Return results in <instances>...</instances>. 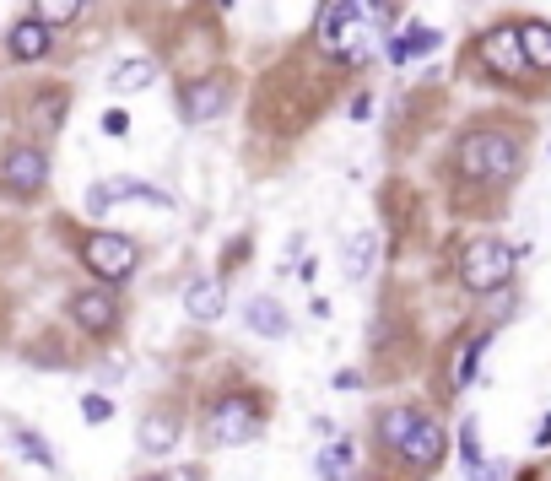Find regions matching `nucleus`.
I'll use <instances>...</instances> for the list:
<instances>
[{"label": "nucleus", "instance_id": "2eb2a0df", "mask_svg": "<svg viewBox=\"0 0 551 481\" xmlns=\"http://www.w3.org/2000/svg\"><path fill=\"white\" fill-rule=\"evenodd\" d=\"M443 44V33L438 28H406V38H389V60H416V55H433V49Z\"/></svg>", "mask_w": 551, "mask_h": 481}, {"label": "nucleus", "instance_id": "c85d7f7f", "mask_svg": "<svg viewBox=\"0 0 551 481\" xmlns=\"http://www.w3.org/2000/svg\"><path fill=\"white\" fill-rule=\"evenodd\" d=\"M217 6H233V0H217Z\"/></svg>", "mask_w": 551, "mask_h": 481}, {"label": "nucleus", "instance_id": "9b49d317", "mask_svg": "<svg viewBox=\"0 0 551 481\" xmlns=\"http://www.w3.org/2000/svg\"><path fill=\"white\" fill-rule=\"evenodd\" d=\"M71 319L87 330V336H103V330H114V319H119L114 292H76V298H71Z\"/></svg>", "mask_w": 551, "mask_h": 481}, {"label": "nucleus", "instance_id": "aec40b11", "mask_svg": "<svg viewBox=\"0 0 551 481\" xmlns=\"http://www.w3.org/2000/svg\"><path fill=\"white\" fill-rule=\"evenodd\" d=\"M82 6H87V0H33V17L49 22V28H65V22L82 17Z\"/></svg>", "mask_w": 551, "mask_h": 481}, {"label": "nucleus", "instance_id": "5701e85b", "mask_svg": "<svg viewBox=\"0 0 551 481\" xmlns=\"http://www.w3.org/2000/svg\"><path fill=\"white\" fill-rule=\"evenodd\" d=\"M416 417H422V411H389V417L379 422V438H384L389 449H400V444H406V433H411V422H416Z\"/></svg>", "mask_w": 551, "mask_h": 481}, {"label": "nucleus", "instance_id": "412c9836", "mask_svg": "<svg viewBox=\"0 0 551 481\" xmlns=\"http://www.w3.org/2000/svg\"><path fill=\"white\" fill-rule=\"evenodd\" d=\"M373 233H357L352 244H346V276H352V282H362V276H368V265H373Z\"/></svg>", "mask_w": 551, "mask_h": 481}, {"label": "nucleus", "instance_id": "393cba45", "mask_svg": "<svg viewBox=\"0 0 551 481\" xmlns=\"http://www.w3.org/2000/svg\"><path fill=\"white\" fill-rule=\"evenodd\" d=\"M460 454H465L470 471H481V465H487V460H481V438H476V422H470V417H465V433H460Z\"/></svg>", "mask_w": 551, "mask_h": 481}, {"label": "nucleus", "instance_id": "cd10ccee", "mask_svg": "<svg viewBox=\"0 0 551 481\" xmlns=\"http://www.w3.org/2000/svg\"><path fill=\"white\" fill-rule=\"evenodd\" d=\"M535 444H541V449H546V444H551V417H546V422H541V427H535Z\"/></svg>", "mask_w": 551, "mask_h": 481}, {"label": "nucleus", "instance_id": "bb28decb", "mask_svg": "<svg viewBox=\"0 0 551 481\" xmlns=\"http://www.w3.org/2000/svg\"><path fill=\"white\" fill-rule=\"evenodd\" d=\"M103 130H109V136H125V130H130V114H125V109H109V114H103Z\"/></svg>", "mask_w": 551, "mask_h": 481}, {"label": "nucleus", "instance_id": "dca6fc26", "mask_svg": "<svg viewBox=\"0 0 551 481\" xmlns=\"http://www.w3.org/2000/svg\"><path fill=\"white\" fill-rule=\"evenodd\" d=\"M173 444H179V422H173L168 411H163V417H146L141 422V449L146 454H168Z\"/></svg>", "mask_w": 551, "mask_h": 481}, {"label": "nucleus", "instance_id": "f3484780", "mask_svg": "<svg viewBox=\"0 0 551 481\" xmlns=\"http://www.w3.org/2000/svg\"><path fill=\"white\" fill-rule=\"evenodd\" d=\"M249 330L254 336H287V314H281L271 298H254L249 303Z\"/></svg>", "mask_w": 551, "mask_h": 481}, {"label": "nucleus", "instance_id": "a211bd4d", "mask_svg": "<svg viewBox=\"0 0 551 481\" xmlns=\"http://www.w3.org/2000/svg\"><path fill=\"white\" fill-rule=\"evenodd\" d=\"M319 476H325V481H346V476H352V444H346V438H335V444L319 449Z\"/></svg>", "mask_w": 551, "mask_h": 481}, {"label": "nucleus", "instance_id": "4be33fe9", "mask_svg": "<svg viewBox=\"0 0 551 481\" xmlns=\"http://www.w3.org/2000/svg\"><path fill=\"white\" fill-rule=\"evenodd\" d=\"M481 352H487V336H476V341H470L460 357H454V373H449V384H454V390L476 384V357H481Z\"/></svg>", "mask_w": 551, "mask_h": 481}, {"label": "nucleus", "instance_id": "6ab92c4d", "mask_svg": "<svg viewBox=\"0 0 551 481\" xmlns=\"http://www.w3.org/2000/svg\"><path fill=\"white\" fill-rule=\"evenodd\" d=\"M109 87H114V92H141V87H152V60H119L114 76H109Z\"/></svg>", "mask_w": 551, "mask_h": 481}, {"label": "nucleus", "instance_id": "6e6552de", "mask_svg": "<svg viewBox=\"0 0 551 481\" xmlns=\"http://www.w3.org/2000/svg\"><path fill=\"white\" fill-rule=\"evenodd\" d=\"M476 60L487 65L492 76H519V71H524V44H519V28H492V33H481Z\"/></svg>", "mask_w": 551, "mask_h": 481}, {"label": "nucleus", "instance_id": "20e7f679", "mask_svg": "<svg viewBox=\"0 0 551 481\" xmlns=\"http://www.w3.org/2000/svg\"><path fill=\"white\" fill-rule=\"evenodd\" d=\"M206 438L222 444V449L260 438V411H254V400L249 395H222L217 406H211V417H206Z\"/></svg>", "mask_w": 551, "mask_h": 481}, {"label": "nucleus", "instance_id": "b1692460", "mask_svg": "<svg viewBox=\"0 0 551 481\" xmlns=\"http://www.w3.org/2000/svg\"><path fill=\"white\" fill-rule=\"evenodd\" d=\"M11 433H17L22 454H33V460L44 465V471H49V465H55V454H49V444H44V438H38V433H28V427H11Z\"/></svg>", "mask_w": 551, "mask_h": 481}, {"label": "nucleus", "instance_id": "ddd939ff", "mask_svg": "<svg viewBox=\"0 0 551 481\" xmlns=\"http://www.w3.org/2000/svg\"><path fill=\"white\" fill-rule=\"evenodd\" d=\"M11 55L17 60H44L49 55V22H38V17L17 22V28H11Z\"/></svg>", "mask_w": 551, "mask_h": 481}, {"label": "nucleus", "instance_id": "0eeeda50", "mask_svg": "<svg viewBox=\"0 0 551 481\" xmlns=\"http://www.w3.org/2000/svg\"><path fill=\"white\" fill-rule=\"evenodd\" d=\"M114 200H146V206H173L168 190H157V184H141V179H103L87 190V211L92 217H103V211L114 206Z\"/></svg>", "mask_w": 551, "mask_h": 481}, {"label": "nucleus", "instance_id": "9d476101", "mask_svg": "<svg viewBox=\"0 0 551 481\" xmlns=\"http://www.w3.org/2000/svg\"><path fill=\"white\" fill-rule=\"evenodd\" d=\"M400 460L416 465V471H433V465L443 460V427L433 417H416L411 433H406V444H400Z\"/></svg>", "mask_w": 551, "mask_h": 481}, {"label": "nucleus", "instance_id": "a878e982", "mask_svg": "<svg viewBox=\"0 0 551 481\" xmlns=\"http://www.w3.org/2000/svg\"><path fill=\"white\" fill-rule=\"evenodd\" d=\"M82 411H87V422H109V417H114V406H109L103 395H87V400H82Z\"/></svg>", "mask_w": 551, "mask_h": 481}, {"label": "nucleus", "instance_id": "f257e3e1", "mask_svg": "<svg viewBox=\"0 0 551 481\" xmlns=\"http://www.w3.org/2000/svg\"><path fill=\"white\" fill-rule=\"evenodd\" d=\"M389 17H395V6L389 0H325V11H319V49L346 65H362L379 55L384 33H389Z\"/></svg>", "mask_w": 551, "mask_h": 481}, {"label": "nucleus", "instance_id": "39448f33", "mask_svg": "<svg viewBox=\"0 0 551 481\" xmlns=\"http://www.w3.org/2000/svg\"><path fill=\"white\" fill-rule=\"evenodd\" d=\"M82 260H87V271L103 276V282H125L141 255H136V244H130L125 233H92L82 244Z\"/></svg>", "mask_w": 551, "mask_h": 481}, {"label": "nucleus", "instance_id": "423d86ee", "mask_svg": "<svg viewBox=\"0 0 551 481\" xmlns=\"http://www.w3.org/2000/svg\"><path fill=\"white\" fill-rule=\"evenodd\" d=\"M44 179H49V163L38 146H11L6 163H0V190H11V195H38Z\"/></svg>", "mask_w": 551, "mask_h": 481}, {"label": "nucleus", "instance_id": "f03ea898", "mask_svg": "<svg viewBox=\"0 0 551 481\" xmlns=\"http://www.w3.org/2000/svg\"><path fill=\"white\" fill-rule=\"evenodd\" d=\"M454 163H460L465 179H481V184L514 179L519 173V141L503 136V130H470V136L454 146Z\"/></svg>", "mask_w": 551, "mask_h": 481}, {"label": "nucleus", "instance_id": "4468645a", "mask_svg": "<svg viewBox=\"0 0 551 481\" xmlns=\"http://www.w3.org/2000/svg\"><path fill=\"white\" fill-rule=\"evenodd\" d=\"M519 44H524V65L530 71H551V22H524Z\"/></svg>", "mask_w": 551, "mask_h": 481}, {"label": "nucleus", "instance_id": "7ed1b4c3", "mask_svg": "<svg viewBox=\"0 0 551 481\" xmlns=\"http://www.w3.org/2000/svg\"><path fill=\"white\" fill-rule=\"evenodd\" d=\"M508 271H514V249L497 244V238H470L460 249V282L470 292H497L508 282Z\"/></svg>", "mask_w": 551, "mask_h": 481}, {"label": "nucleus", "instance_id": "1a4fd4ad", "mask_svg": "<svg viewBox=\"0 0 551 481\" xmlns=\"http://www.w3.org/2000/svg\"><path fill=\"white\" fill-rule=\"evenodd\" d=\"M227 76H195L190 87H184V119H190V125H206V119H217L222 109H227Z\"/></svg>", "mask_w": 551, "mask_h": 481}, {"label": "nucleus", "instance_id": "f8f14e48", "mask_svg": "<svg viewBox=\"0 0 551 481\" xmlns=\"http://www.w3.org/2000/svg\"><path fill=\"white\" fill-rule=\"evenodd\" d=\"M184 309H190V319H200V325H217L222 309H227L217 276H195V282L184 287Z\"/></svg>", "mask_w": 551, "mask_h": 481}]
</instances>
